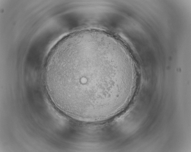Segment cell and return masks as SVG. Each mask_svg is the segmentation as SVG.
<instances>
[{
  "label": "cell",
  "mask_w": 191,
  "mask_h": 152,
  "mask_svg": "<svg viewBox=\"0 0 191 152\" xmlns=\"http://www.w3.org/2000/svg\"><path fill=\"white\" fill-rule=\"evenodd\" d=\"M137 78L117 43L102 34L80 31L56 45L44 74L54 105L72 118L87 122L104 121L122 110Z\"/></svg>",
  "instance_id": "cell-1"
}]
</instances>
